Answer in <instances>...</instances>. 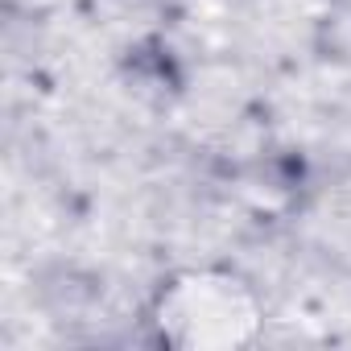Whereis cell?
Masks as SVG:
<instances>
[{"instance_id": "6da1fadb", "label": "cell", "mask_w": 351, "mask_h": 351, "mask_svg": "<svg viewBox=\"0 0 351 351\" xmlns=\"http://www.w3.org/2000/svg\"><path fill=\"white\" fill-rule=\"evenodd\" d=\"M157 326L165 343L186 351H228L256 335L261 310L248 298V289L232 277H186L173 281V289L161 298Z\"/></svg>"}]
</instances>
